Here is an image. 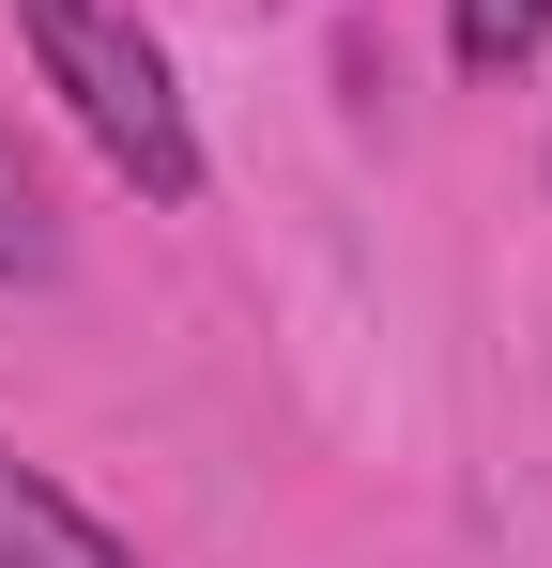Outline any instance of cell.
Instances as JSON below:
<instances>
[{"mask_svg": "<svg viewBox=\"0 0 552 568\" xmlns=\"http://www.w3.org/2000/svg\"><path fill=\"white\" fill-rule=\"evenodd\" d=\"M16 31H31V62H47V93L78 108V139L123 170V185L154 200H200V123H184V78L170 47L123 16V0H16Z\"/></svg>", "mask_w": 552, "mask_h": 568, "instance_id": "1", "label": "cell"}, {"mask_svg": "<svg viewBox=\"0 0 552 568\" xmlns=\"http://www.w3.org/2000/svg\"><path fill=\"white\" fill-rule=\"evenodd\" d=\"M0 568H139V554L92 523L62 476H31L16 446H0Z\"/></svg>", "mask_w": 552, "mask_h": 568, "instance_id": "2", "label": "cell"}, {"mask_svg": "<svg viewBox=\"0 0 552 568\" xmlns=\"http://www.w3.org/2000/svg\"><path fill=\"white\" fill-rule=\"evenodd\" d=\"M552 47V0H446V62L460 78H522Z\"/></svg>", "mask_w": 552, "mask_h": 568, "instance_id": "3", "label": "cell"}, {"mask_svg": "<svg viewBox=\"0 0 552 568\" xmlns=\"http://www.w3.org/2000/svg\"><path fill=\"white\" fill-rule=\"evenodd\" d=\"M0 277H62V215H47V185H31L16 123H0Z\"/></svg>", "mask_w": 552, "mask_h": 568, "instance_id": "4", "label": "cell"}]
</instances>
